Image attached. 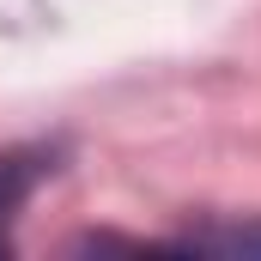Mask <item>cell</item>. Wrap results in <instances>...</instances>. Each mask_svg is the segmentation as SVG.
Here are the masks:
<instances>
[{"label": "cell", "mask_w": 261, "mask_h": 261, "mask_svg": "<svg viewBox=\"0 0 261 261\" xmlns=\"http://www.w3.org/2000/svg\"><path fill=\"white\" fill-rule=\"evenodd\" d=\"M43 176V164L37 158H24V152H6L0 158V213H12L18 200L31 195V182Z\"/></svg>", "instance_id": "7a4b0ae2"}, {"label": "cell", "mask_w": 261, "mask_h": 261, "mask_svg": "<svg viewBox=\"0 0 261 261\" xmlns=\"http://www.w3.org/2000/svg\"><path fill=\"white\" fill-rule=\"evenodd\" d=\"M195 249H213V255H261V225H213V231H195Z\"/></svg>", "instance_id": "6da1fadb"}]
</instances>
